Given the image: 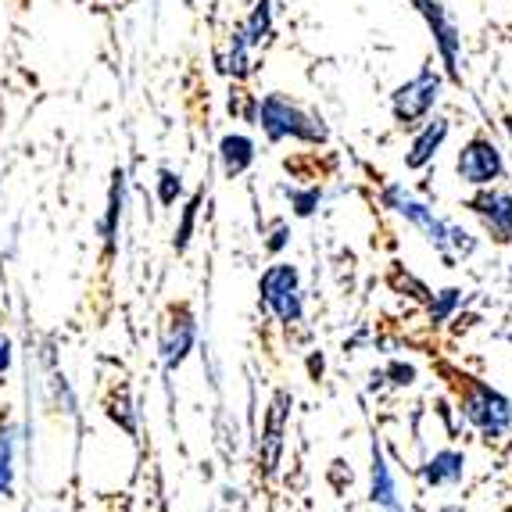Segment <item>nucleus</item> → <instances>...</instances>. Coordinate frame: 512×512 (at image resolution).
Masks as SVG:
<instances>
[{"instance_id":"nucleus-1","label":"nucleus","mask_w":512,"mask_h":512,"mask_svg":"<svg viewBox=\"0 0 512 512\" xmlns=\"http://www.w3.org/2000/svg\"><path fill=\"white\" fill-rule=\"evenodd\" d=\"M258 119H262V129L269 140H308V144H323L326 140V126L319 119H312L308 111H301L298 104H291L287 97L269 94L262 104H258Z\"/></svg>"},{"instance_id":"nucleus-2","label":"nucleus","mask_w":512,"mask_h":512,"mask_svg":"<svg viewBox=\"0 0 512 512\" xmlns=\"http://www.w3.org/2000/svg\"><path fill=\"white\" fill-rule=\"evenodd\" d=\"M459 391H462V416L470 419L473 427H477L484 437H498L512 423L509 398H502V394L491 391L487 384L470 380V376H462Z\"/></svg>"},{"instance_id":"nucleus-3","label":"nucleus","mask_w":512,"mask_h":512,"mask_svg":"<svg viewBox=\"0 0 512 512\" xmlns=\"http://www.w3.org/2000/svg\"><path fill=\"white\" fill-rule=\"evenodd\" d=\"M437 97H441V76L427 65L416 79H409V83L398 86L391 94L394 119L402 122V126H416L419 119H427L430 111H434Z\"/></svg>"},{"instance_id":"nucleus-4","label":"nucleus","mask_w":512,"mask_h":512,"mask_svg":"<svg viewBox=\"0 0 512 512\" xmlns=\"http://www.w3.org/2000/svg\"><path fill=\"white\" fill-rule=\"evenodd\" d=\"M258 291H262V301L276 312L280 323H298L301 319V294H298V269L294 265H273V269H265L262 283H258Z\"/></svg>"},{"instance_id":"nucleus-5","label":"nucleus","mask_w":512,"mask_h":512,"mask_svg":"<svg viewBox=\"0 0 512 512\" xmlns=\"http://www.w3.org/2000/svg\"><path fill=\"white\" fill-rule=\"evenodd\" d=\"M455 169H459V180L462 183H473V187H487V183L502 180V154H498V147L491 144L487 137H473L470 144L459 151V162H455Z\"/></svg>"},{"instance_id":"nucleus-6","label":"nucleus","mask_w":512,"mask_h":512,"mask_svg":"<svg viewBox=\"0 0 512 512\" xmlns=\"http://www.w3.org/2000/svg\"><path fill=\"white\" fill-rule=\"evenodd\" d=\"M416 4V11L423 18H427V26L434 29L437 36V51H441V61L444 69H448V76L459 83V29H455V22L448 18V8H444L441 0H412Z\"/></svg>"},{"instance_id":"nucleus-7","label":"nucleus","mask_w":512,"mask_h":512,"mask_svg":"<svg viewBox=\"0 0 512 512\" xmlns=\"http://www.w3.org/2000/svg\"><path fill=\"white\" fill-rule=\"evenodd\" d=\"M384 201H387V208H394V212L405 215V219H409L412 226H419V230L427 233V240L434 244L437 251L448 248V226H444L441 219H434V212H430L427 205L412 201V197L405 194L402 187H387L384 190Z\"/></svg>"},{"instance_id":"nucleus-8","label":"nucleus","mask_w":512,"mask_h":512,"mask_svg":"<svg viewBox=\"0 0 512 512\" xmlns=\"http://www.w3.org/2000/svg\"><path fill=\"white\" fill-rule=\"evenodd\" d=\"M473 212L484 219V226L495 233L498 244H509L512 240V197L505 190H484L470 201Z\"/></svg>"},{"instance_id":"nucleus-9","label":"nucleus","mask_w":512,"mask_h":512,"mask_svg":"<svg viewBox=\"0 0 512 512\" xmlns=\"http://www.w3.org/2000/svg\"><path fill=\"white\" fill-rule=\"evenodd\" d=\"M190 344H194V316H190L187 308L180 312H172V319L165 323L162 333V355H165V366L176 369L183 359H187Z\"/></svg>"},{"instance_id":"nucleus-10","label":"nucleus","mask_w":512,"mask_h":512,"mask_svg":"<svg viewBox=\"0 0 512 512\" xmlns=\"http://www.w3.org/2000/svg\"><path fill=\"white\" fill-rule=\"evenodd\" d=\"M287 405L291 398L287 394H276L273 409H269V419H265V448H262V462L265 470H276V459H280V444H283V427H287Z\"/></svg>"},{"instance_id":"nucleus-11","label":"nucleus","mask_w":512,"mask_h":512,"mask_svg":"<svg viewBox=\"0 0 512 512\" xmlns=\"http://www.w3.org/2000/svg\"><path fill=\"white\" fill-rule=\"evenodd\" d=\"M219 158H222V172H226L230 180H237V176H244V172L251 169V162H255V144H251V137H244V133H230V137H222Z\"/></svg>"},{"instance_id":"nucleus-12","label":"nucleus","mask_w":512,"mask_h":512,"mask_svg":"<svg viewBox=\"0 0 512 512\" xmlns=\"http://www.w3.org/2000/svg\"><path fill=\"white\" fill-rule=\"evenodd\" d=\"M444 137H448V119L427 122V129L412 140L409 154H405V165H409V169H423V165H427L430 158L437 154V147L444 144Z\"/></svg>"},{"instance_id":"nucleus-13","label":"nucleus","mask_w":512,"mask_h":512,"mask_svg":"<svg viewBox=\"0 0 512 512\" xmlns=\"http://www.w3.org/2000/svg\"><path fill=\"white\" fill-rule=\"evenodd\" d=\"M462 473H466V459L459 452H437L427 462L423 477H427V484H455V480H462Z\"/></svg>"},{"instance_id":"nucleus-14","label":"nucleus","mask_w":512,"mask_h":512,"mask_svg":"<svg viewBox=\"0 0 512 512\" xmlns=\"http://www.w3.org/2000/svg\"><path fill=\"white\" fill-rule=\"evenodd\" d=\"M373 502H380L391 512H398V491H394L391 466H387L380 452H373Z\"/></svg>"},{"instance_id":"nucleus-15","label":"nucleus","mask_w":512,"mask_h":512,"mask_svg":"<svg viewBox=\"0 0 512 512\" xmlns=\"http://www.w3.org/2000/svg\"><path fill=\"white\" fill-rule=\"evenodd\" d=\"M273 33V8H269V0H255V8H251V18L244 22V36H248L251 47L269 40Z\"/></svg>"},{"instance_id":"nucleus-16","label":"nucleus","mask_w":512,"mask_h":512,"mask_svg":"<svg viewBox=\"0 0 512 512\" xmlns=\"http://www.w3.org/2000/svg\"><path fill=\"white\" fill-rule=\"evenodd\" d=\"M248 51H251V43H248V36H244V26H240L237 33H233V40H230V65H226V69H230L237 79H244L251 72Z\"/></svg>"},{"instance_id":"nucleus-17","label":"nucleus","mask_w":512,"mask_h":512,"mask_svg":"<svg viewBox=\"0 0 512 512\" xmlns=\"http://www.w3.org/2000/svg\"><path fill=\"white\" fill-rule=\"evenodd\" d=\"M201 197H205V194H194V197H190V205L183 208L180 233H176V248H180V251L190 244V233H194V215H197V208H201Z\"/></svg>"},{"instance_id":"nucleus-18","label":"nucleus","mask_w":512,"mask_h":512,"mask_svg":"<svg viewBox=\"0 0 512 512\" xmlns=\"http://www.w3.org/2000/svg\"><path fill=\"white\" fill-rule=\"evenodd\" d=\"M183 183L176 172L162 169V176H158V197H162V205H176V197H180Z\"/></svg>"},{"instance_id":"nucleus-19","label":"nucleus","mask_w":512,"mask_h":512,"mask_svg":"<svg viewBox=\"0 0 512 512\" xmlns=\"http://www.w3.org/2000/svg\"><path fill=\"white\" fill-rule=\"evenodd\" d=\"M459 294L462 291H441V298H437V305H430V319H434V323H441L444 316H448V312H452L455 305H459Z\"/></svg>"},{"instance_id":"nucleus-20","label":"nucleus","mask_w":512,"mask_h":512,"mask_svg":"<svg viewBox=\"0 0 512 512\" xmlns=\"http://www.w3.org/2000/svg\"><path fill=\"white\" fill-rule=\"evenodd\" d=\"M448 244H452L459 255H473V251H477V240L466 230H459V226H448Z\"/></svg>"},{"instance_id":"nucleus-21","label":"nucleus","mask_w":512,"mask_h":512,"mask_svg":"<svg viewBox=\"0 0 512 512\" xmlns=\"http://www.w3.org/2000/svg\"><path fill=\"white\" fill-rule=\"evenodd\" d=\"M11 487V441L0 437V491Z\"/></svg>"},{"instance_id":"nucleus-22","label":"nucleus","mask_w":512,"mask_h":512,"mask_svg":"<svg viewBox=\"0 0 512 512\" xmlns=\"http://www.w3.org/2000/svg\"><path fill=\"white\" fill-rule=\"evenodd\" d=\"M294 205H298V215H312L319 205V187L305 190V194H294Z\"/></svg>"},{"instance_id":"nucleus-23","label":"nucleus","mask_w":512,"mask_h":512,"mask_svg":"<svg viewBox=\"0 0 512 512\" xmlns=\"http://www.w3.org/2000/svg\"><path fill=\"white\" fill-rule=\"evenodd\" d=\"M391 376H394V384H412V366H402V362H394L391 366Z\"/></svg>"},{"instance_id":"nucleus-24","label":"nucleus","mask_w":512,"mask_h":512,"mask_svg":"<svg viewBox=\"0 0 512 512\" xmlns=\"http://www.w3.org/2000/svg\"><path fill=\"white\" fill-rule=\"evenodd\" d=\"M283 244H287V226H276L273 240H269V251H280Z\"/></svg>"},{"instance_id":"nucleus-25","label":"nucleus","mask_w":512,"mask_h":512,"mask_svg":"<svg viewBox=\"0 0 512 512\" xmlns=\"http://www.w3.org/2000/svg\"><path fill=\"white\" fill-rule=\"evenodd\" d=\"M8 362H11V351H8V341L0 337V369H8Z\"/></svg>"},{"instance_id":"nucleus-26","label":"nucleus","mask_w":512,"mask_h":512,"mask_svg":"<svg viewBox=\"0 0 512 512\" xmlns=\"http://www.w3.org/2000/svg\"><path fill=\"white\" fill-rule=\"evenodd\" d=\"M505 129H509V137H512V119H505Z\"/></svg>"},{"instance_id":"nucleus-27","label":"nucleus","mask_w":512,"mask_h":512,"mask_svg":"<svg viewBox=\"0 0 512 512\" xmlns=\"http://www.w3.org/2000/svg\"><path fill=\"white\" fill-rule=\"evenodd\" d=\"M187 4H194V0H187Z\"/></svg>"}]
</instances>
